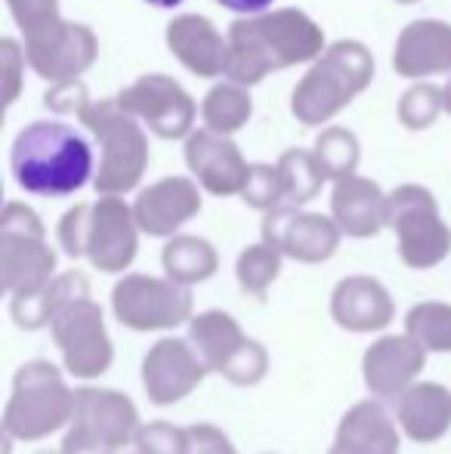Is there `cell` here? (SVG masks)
<instances>
[{
  "mask_svg": "<svg viewBox=\"0 0 451 454\" xmlns=\"http://www.w3.org/2000/svg\"><path fill=\"white\" fill-rule=\"evenodd\" d=\"M81 287H90L84 272L72 270L66 275H56L53 281H47L43 287L37 291H22V294H12L10 300V312H12V322L19 325L22 331H37V328H47L53 322L56 309L66 297H72L74 291Z\"/></svg>",
  "mask_w": 451,
  "mask_h": 454,
  "instance_id": "obj_25",
  "label": "cell"
},
{
  "mask_svg": "<svg viewBox=\"0 0 451 454\" xmlns=\"http://www.w3.org/2000/svg\"><path fill=\"white\" fill-rule=\"evenodd\" d=\"M282 257L276 245L269 241H260V245H251L241 251L238 263H235V275H238V285L245 287L247 294H253L257 300L266 297V287L278 278L282 272Z\"/></svg>",
  "mask_w": 451,
  "mask_h": 454,
  "instance_id": "obj_31",
  "label": "cell"
},
{
  "mask_svg": "<svg viewBox=\"0 0 451 454\" xmlns=\"http://www.w3.org/2000/svg\"><path fill=\"white\" fill-rule=\"evenodd\" d=\"M143 232L118 195H103L97 204H78L59 220V245L72 260L87 257L99 272H124L136 257Z\"/></svg>",
  "mask_w": 451,
  "mask_h": 454,
  "instance_id": "obj_3",
  "label": "cell"
},
{
  "mask_svg": "<svg viewBox=\"0 0 451 454\" xmlns=\"http://www.w3.org/2000/svg\"><path fill=\"white\" fill-rule=\"evenodd\" d=\"M97 53L99 43L93 31L87 25L62 22V19L50 28L37 31V35L25 37V59L50 84L78 78L81 72L93 66Z\"/></svg>",
  "mask_w": 451,
  "mask_h": 454,
  "instance_id": "obj_14",
  "label": "cell"
},
{
  "mask_svg": "<svg viewBox=\"0 0 451 454\" xmlns=\"http://www.w3.org/2000/svg\"><path fill=\"white\" fill-rule=\"evenodd\" d=\"M167 47L198 78H220V74H226L229 41L220 37V31L214 28L211 19L176 16L167 25Z\"/></svg>",
  "mask_w": 451,
  "mask_h": 454,
  "instance_id": "obj_20",
  "label": "cell"
},
{
  "mask_svg": "<svg viewBox=\"0 0 451 454\" xmlns=\"http://www.w3.org/2000/svg\"><path fill=\"white\" fill-rule=\"evenodd\" d=\"M374 78V56L359 41H338L303 74L291 96V112L300 124L319 127L346 108Z\"/></svg>",
  "mask_w": 451,
  "mask_h": 454,
  "instance_id": "obj_4",
  "label": "cell"
},
{
  "mask_svg": "<svg viewBox=\"0 0 451 454\" xmlns=\"http://www.w3.org/2000/svg\"><path fill=\"white\" fill-rule=\"evenodd\" d=\"M90 133L103 145V161L97 174V192L99 195H124L136 189L149 164V143L143 130L136 127L130 112L121 108L118 99L87 102L78 114Z\"/></svg>",
  "mask_w": 451,
  "mask_h": 454,
  "instance_id": "obj_6",
  "label": "cell"
},
{
  "mask_svg": "<svg viewBox=\"0 0 451 454\" xmlns=\"http://www.w3.org/2000/svg\"><path fill=\"white\" fill-rule=\"evenodd\" d=\"M266 371H269V353H266V347L260 340L245 337L241 347L229 356V362L223 364L220 374H223L229 383H235V387H257L266 377Z\"/></svg>",
  "mask_w": 451,
  "mask_h": 454,
  "instance_id": "obj_33",
  "label": "cell"
},
{
  "mask_svg": "<svg viewBox=\"0 0 451 454\" xmlns=\"http://www.w3.org/2000/svg\"><path fill=\"white\" fill-rule=\"evenodd\" d=\"M189 436H192V454H238L226 433L214 424H192Z\"/></svg>",
  "mask_w": 451,
  "mask_h": 454,
  "instance_id": "obj_39",
  "label": "cell"
},
{
  "mask_svg": "<svg viewBox=\"0 0 451 454\" xmlns=\"http://www.w3.org/2000/svg\"><path fill=\"white\" fill-rule=\"evenodd\" d=\"M405 331L427 347V353H451V303H417L405 316Z\"/></svg>",
  "mask_w": 451,
  "mask_h": 454,
  "instance_id": "obj_30",
  "label": "cell"
},
{
  "mask_svg": "<svg viewBox=\"0 0 451 454\" xmlns=\"http://www.w3.org/2000/svg\"><path fill=\"white\" fill-rule=\"evenodd\" d=\"M442 108H446V90L433 84H417L399 102V121L408 130H424L439 118Z\"/></svg>",
  "mask_w": 451,
  "mask_h": 454,
  "instance_id": "obj_34",
  "label": "cell"
},
{
  "mask_svg": "<svg viewBox=\"0 0 451 454\" xmlns=\"http://www.w3.org/2000/svg\"><path fill=\"white\" fill-rule=\"evenodd\" d=\"M16 183L31 195H72L93 176L90 145L59 121H35L16 137L10 152Z\"/></svg>",
  "mask_w": 451,
  "mask_h": 454,
  "instance_id": "obj_2",
  "label": "cell"
},
{
  "mask_svg": "<svg viewBox=\"0 0 451 454\" xmlns=\"http://www.w3.org/2000/svg\"><path fill=\"white\" fill-rule=\"evenodd\" d=\"M396 4H415V0H396Z\"/></svg>",
  "mask_w": 451,
  "mask_h": 454,
  "instance_id": "obj_46",
  "label": "cell"
},
{
  "mask_svg": "<svg viewBox=\"0 0 451 454\" xmlns=\"http://www.w3.org/2000/svg\"><path fill=\"white\" fill-rule=\"evenodd\" d=\"M241 198L257 210L278 207L284 201V183L278 164L276 168L272 164H251V174H247V183L241 189Z\"/></svg>",
  "mask_w": 451,
  "mask_h": 454,
  "instance_id": "obj_36",
  "label": "cell"
},
{
  "mask_svg": "<svg viewBox=\"0 0 451 454\" xmlns=\"http://www.w3.org/2000/svg\"><path fill=\"white\" fill-rule=\"evenodd\" d=\"M161 263H164L167 278L192 287V285H198V281H207L217 272L220 257L211 241L198 239V235H174V239L164 245Z\"/></svg>",
  "mask_w": 451,
  "mask_h": 454,
  "instance_id": "obj_27",
  "label": "cell"
},
{
  "mask_svg": "<svg viewBox=\"0 0 451 454\" xmlns=\"http://www.w3.org/2000/svg\"><path fill=\"white\" fill-rule=\"evenodd\" d=\"M118 102L133 118H143L161 139H180L192 130L195 102L167 74H145L118 93Z\"/></svg>",
  "mask_w": 451,
  "mask_h": 454,
  "instance_id": "obj_12",
  "label": "cell"
},
{
  "mask_svg": "<svg viewBox=\"0 0 451 454\" xmlns=\"http://www.w3.org/2000/svg\"><path fill=\"white\" fill-rule=\"evenodd\" d=\"M43 102L59 114H81V108L90 99H87V87L78 78H72V81H56L47 90V96H43Z\"/></svg>",
  "mask_w": 451,
  "mask_h": 454,
  "instance_id": "obj_38",
  "label": "cell"
},
{
  "mask_svg": "<svg viewBox=\"0 0 451 454\" xmlns=\"http://www.w3.org/2000/svg\"><path fill=\"white\" fill-rule=\"evenodd\" d=\"M446 112L451 114V84L446 87Z\"/></svg>",
  "mask_w": 451,
  "mask_h": 454,
  "instance_id": "obj_44",
  "label": "cell"
},
{
  "mask_svg": "<svg viewBox=\"0 0 451 454\" xmlns=\"http://www.w3.org/2000/svg\"><path fill=\"white\" fill-rule=\"evenodd\" d=\"M201 210L198 185L186 176H167V180L149 185L139 192L136 204H133V216H136L139 229L155 239H167L174 235L183 223H189Z\"/></svg>",
  "mask_w": 451,
  "mask_h": 454,
  "instance_id": "obj_18",
  "label": "cell"
},
{
  "mask_svg": "<svg viewBox=\"0 0 451 454\" xmlns=\"http://www.w3.org/2000/svg\"><path fill=\"white\" fill-rule=\"evenodd\" d=\"M62 454H118V451H112L109 445H103L99 439L87 436V433H81L72 427L68 436L62 439Z\"/></svg>",
  "mask_w": 451,
  "mask_h": 454,
  "instance_id": "obj_41",
  "label": "cell"
},
{
  "mask_svg": "<svg viewBox=\"0 0 451 454\" xmlns=\"http://www.w3.org/2000/svg\"><path fill=\"white\" fill-rule=\"evenodd\" d=\"M399 445L402 439L393 414L377 399H365L343 414L328 454H399Z\"/></svg>",
  "mask_w": 451,
  "mask_h": 454,
  "instance_id": "obj_22",
  "label": "cell"
},
{
  "mask_svg": "<svg viewBox=\"0 0 451 454\" xmlns=\"http://www.w3.org/2000/svg\"><path fill=\"white\" fill-rule=\"evenodd\" d=\"M189 340H192V347L201 353L207 368L220 374L223 364L229 362V356L241 347L245 331H241V325L235 322L229 312L207 309L189 318Z\"/></svg>",
  "mask_w": 451,
  "mask_h": 454,
  "instance_id": "obj_26",
  "label": "cell"
},
{
  "mask_svg": "<svg viewBox=\"0 0 451 454\" xmlns=\"http://www.w3.org/2000/svg\"><path fill=\"white\" fill-rule=\"evenodd\" d=\"M386 226L399 239V257L411 270H433L451 254V229L424 185H399L386 195Z\"/></svg>",
  "mask_w": 451,
  "mask_h": 454,
  "instance_id": "obj_7",
  "label": "cell"
},
{
  "mask_svg": "<svg viewBox=\"0 0 451 454\" xmlns=\"http://www.w3.org/2000/svg\"><path fill=\"white\" fill-rule=\"evenodd\" d=\"M396 420L415 442H436L451 430V393L442 383H411L396 395Z\"/></svg>",
  "mask_w": 451,
  "mask_h": 454,
  "instance_id": "obj_24",
  "label": "cell"
},
{
  "mask_svg": "<svg viewBox=\"0 0 451 454\" xmlns=\"http://www.w3.org/2000/svg\"><path fill=\"white\" fill-rule=\"evenodd\" d=\"M136 451L139 454H192V436L189 427L167 424V420H152V424L139 427L136 433Z\"/></svg>",
  "mask_w": 451,
  "mask_h": 454,
  "instance_id": "obj_35",
  "label": "cell"
},
{
  "mask_svg": "<svg viewBox=\"0 0 451 454\" xmlns=\"http://www.w3.org/2000/svg\"><path fill=\"white\" fill-rule=\"evenodd\" d=\"M211 368L192 347V340L164 337L143 359V389L155 405H174L205 383Z\"/></svg>",
  "mask_w": 451,
  "mask_h": 454,
  "instance_id": "obj_13",
  "label": "cell"
},
{
  "mask_svg": "<svg viewBox=\"0 0 451 454\" xmlns=\"http://www.w3.org/2000/svg\"><path fill=\"white\" fill-rule=\"evenodd\" d=\"M331 316L343 331L353 334H371L384 331L396 316L393 297L371 275H349L331 294Z\"/></svg>",
  "mask_w": 451,
  "mask_h": 454,
  "instance_id": "obj_19",
  "label": "cell"
},
{
  "mask_svg": "<svg viewBox=\"0 0 451 454\" xmlns=\"http://www.w3.org/2000/svg\"><path fill=\"white\" fill-rule=\"evenodd\" d=\"M0 59H4V78H6V90H4V106H12L19 93V74H22V62H25V53H19L16 41H4L0 43Z\"/></svg>",
  "mask_w": 451,
  "mask_h": 454,
  "instance_id": "obj_40",
  "label": "cell"
},
{
  "mask_svg": "<svg viewBox=\"0 0 451 454\" xmlns=\"http://www.w3.org/2000/svg\"><path fill=\"white\" fill-rule=\"evenodd\" d=\"M278 170H282V183H284V201L288 204H307L319 195L325 174H322L319 161H315L313 152L303 149H291L278 158Z\"/></svg>",
  "mask_w": 451,
  "mask_h": 454,
  "instance_id": "obj_29",
  "label": "cell"
},
{
  "mask_svg": "<svg viewBox=\"0 0 451 454\" xmlns=\"http://www.w3.org/2000/svg\"><path fill=\"white\" fill-rule=\"evenodd\" d=\"M322 47L325 35L300 10H272L257 19H238L229 25L226 78L253 87L269 72L322 56Z\"/></svg>",
  "mask_w": 451,
  "mask_h": 454,
  "instance_id": "obj_1",
  "label": "cell"
},
{
  "mask_svg": "<svg viewBox=\"0 0 451 454\" xmlns=\"http://www.w3.org/2000/svg\"><path fill=\"white\" fill-rule=\"evenodd\" d=\"M340 232L343 229L334 216L303 214L297 204H278L266 210L263 220V241L276 245L284 257L297 263H325L328 257H334Z\"/></svg>",
  "mask_w": 451,
  "mask_h": 454,
  "instance_id": "obj_11",
  "label": "cell"
},
{
  "mask_svg": "<svg viewBox=\"0 0 451 454\" xmlns=\"http://www.w3.org/2000/svg\"><path fill=\"white\" fill-rule=\"evenodd\" d=\"M145 4H152V6H161V10H170V6L183 4V0H145Z\"/></svg>",
  "mask_w": 451,
  "mask_h": 454,
  "instance_id": "obj_43",
  "label": "cell"
},
{
  "mask_svg": "<svg viewBox=\"0 0 451 454\" xmlns=\"http://www.w3.org/2000/svg\"><path fill=\"white\" fill-rule=\"evenodd\" d=\"M226 10H235V12H260L272 4V0H220Z\"/></svg>",
  "mask_w": 451,
  "mask_h": 454,
  "instance_id": "obj_42",
  "label": "cell"
},
{
  "mask_svg": "<svg viewBox=\"0 0 451 454\" xmlns=\"http://www.w3.org/2000/svg\"><path fill=\"white\" fill-rule=\"evenodd\" d=\"M37 454H62V449L59 451H37Z\"/></svg>",
  "mask_w": 451,
  "mask_h": 454,
  "instance_id": "obj_45",
  "label": "cell"
},
{
  "mask_svg": "<svg viewBox=\"0 0 451 454\" xmlns=\"http://www.w3.org/2000/svg\"><path fill=\"white\" fill-rule=\"evenodd\" d=\"M393 68L402 78H430L451 72V25L436 19L411 22L396 41Z\"/></svg>",
  "mask_w": 451,
  "mask_h": 454,
  "instance_id": "obj_21",
  "label": "cell"
},
{
  "mask_svg": "<svg viewBox=\"0 0 451 454\" xmlns=\"http://www.w3.org/2000/svg\"><path fill=\"white\" fill-rule=\"evenodd\" d=\"M72 427L87 436L99 439L112 451H121L130 445L139 433V411L130 395L118 389L81 387L74 389V414Z\"/></svg>",
  "mask_w": 451,
  "mask_h": 454,
  "instance_id": "obj_15",
  "label": "cell"
},
{
  "mask_svg": "<svg viewBox=\"0 0 451 454\" xmlns=\"http://www.w3.org/2000/svg\"><path fill=\"white\" fill-rule=\"evenodd\" d=\"M201 118L211 130L217 133H235L247 124L251 118V96L241 84L229 81V84H217L211 93L205 96V106H201Z\"/></svg>",
  "mask_w": 451,
  "mask_h": 454,
  "instance_id": "obj_28",
  "label": "cell"
},
{
  "mask_svg": "<svg viewBox=\"0 0 451 454\" xmlns=\"http://www.w3.org/2000/svg\"><path fill=\"white\" fill-rule=\"evenodd\" d=\"M331 214L349 239H374L386 226V195L365 176H343L334 183Z\"/></svg>",
  "mask_w": 451,
  "mask_h": 454,
  "instance_id": "obj_23",
  "label": "cell"
},
{
  "mask_svg": "<svg viewBox=\"0 0 451 454\" xmlns=\"http://www.w3.org/2000/svg\"><path fill=\"white\" fill-rule=\"evenodd\" d=\"M50 331H53V340L72 377L97 380L109 371L114 349L109 331H105L103 306L90 297V287H81L72 297L62 300L50 322Z\"/></svg>",
  "mask_w": 451,
  "mask_h": 454,
  "instance_id": "obj_8",
  "label": "cell"
},
{
  "mask_svg": "<svg viewBox=\"0 0 451 454\" xmlns=\"http://www.w3.org/2000/svg\"><path fill=\"white\" fill-rule=\"evenodd\" d=\"M56 254L43 239V223L28 204L10 201L0 214V285L10 294L37 291L53 281Z\"/></svg>",
  "mask_w": 451,
  "mask_h": 454,
  "instance_id": "obj_9",
  "label": "cell"
},
{
  "mask_svg": "<svg viewBox=\"0 0 451 454\" xmlns=\"http://www.w3.org/2000/svg\"><path fill=\"white\" fill-rule=\"evenodd\" d=\"M186 164L211 195H241L251 174V164L241 158L238 145L211 127L189 137Z\"/></svg>",
  "mask_w": 451,
  "mask_h": 454,
  "instance_id": "obj_17",
  "label": "cell"
},
{
  "mask_svg": "<svg viewBox=\"0 0 451 454\" xmlns=\"http://www.w3.org/2000/svg\"><path fill=\"white\" fill-rule=\"evenodd\" d=\"M315 161H319L325 180H343L355 170L359 164V139L346 130V127H328L319 139H315Z\"/></svg>",
  "mask_w": 451,
  "mask_h": 454,
  "instance_id": "obj_32",
  "label": "cell"
},
{
  "mask_svg": "<svg viewBox=\"0 0 451 454\" xmlns=\"http://www.w3.org/2000/svg\"><path fill=\"white\" fill-rule=\"evenodd\" d=\"M74 393L53 362H25L12 377V393L4 408V433L19 442L53 436L72 424Z\"/></svg>",
  "mask_w": 451,
  "mask_h": 454,
  "instance_id": "obj_5",
  "label": "cell"
},
{
  "mask_svg": "<svg viewBox=\"0 0 451 454\" xmlns=\"http://www.w3.org/2000/svg\"><path fill=\"white\" fill-rule=\"evenodd\" d=\"M424 364H427V347L405 331V334L380 337L365 349L362 377L374 395L396 402V395L421 377Z\"/></svg>",
  "mask_w": 451,
  "mask_h": 454,
  "instance_id": "obj_16",
  "label": "cell"
},
{
  "mask_svg": "<svg viewBox=\"0 0 451 454\" xmlns=\"http://www.w3.org/2000/svg\"><path fill=\"white\" fill-rule=\"evenodd\" d=\"M112 309L130 331H170L192 318V291L174 278L127 275L114 285Z\"/></svg>",
  "mask_w": 451,
  "mask_h": 454,
  "instance_id": "obj_10",
  "label": "cell"
},
{
  "mask_svg": "<svg viewBox=\"0 0 451 454\" xmlns=\"http://www.w3.org/2000/svg\"><path fill=\"white\" fill-rule=\"evenodd\" d=\"M22 35H37L59 22V0H6Z\"/></svg>",
  "mask_w": 451,
  "mask_h": 454,
  "instance_id": "obj_37",
  "label": "cell"
}]
</instances>
